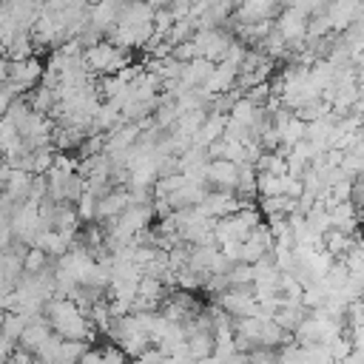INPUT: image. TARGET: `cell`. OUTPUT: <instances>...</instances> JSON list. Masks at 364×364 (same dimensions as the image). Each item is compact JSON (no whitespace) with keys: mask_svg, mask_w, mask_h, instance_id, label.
I'll use <instances>...</instances> for the list:
<instances>
[{"mask_svg":"<svg viewBox=\"0 0 364 364\" xmlns=\"http://www.w3.org/2000/svg\"><path fill=\"white\" fill-rule=\"evenodd\" d=\"M43 316H46V321L51 324V330H54L60 338H80V341H85V338H91L94 330H97V327L88 321V316H85L71 299H65V296L48 299L46 307H43Z\"/></svg>","mask_w":364,"mask_h":364,"instance_id":"obj_1","label":"cell"},{"mask_svg":"<svg viewBox=\"0 0 364 364\" xmlns=\"http://www.w3.org/2000/svg\"><path fill=\"white\" fill-rule=\"evenodd\" d=\"M131 57H128V48H119L108 40H97L91 46L82 48V65L88 74H117L122 65H128Z\"/></svg>","mask_w":364,"mask_h":364,"instance_id":"obj_2","label":"cell"},{"mask_svg":"<svg viewBox=\"0 0 364 364\" xmlns=\"http://www.w3.org/2000/svg\"><path fill=\"white\" fill-rule=\"evenodd\" d=\"M307 20H310V14H304L301 9H296V6H287L279 17H276V31L284 37V43H287V48H301L304 46V37H307Z\"/></svg>","mask_w":364,"mask_h":364,"instance_id":"obj_3","label":"cell"},{"mask_svg":"<svg viewBox=\"0 0 364 364\" xmlns=\"http://www.w3.org/2000/svg\"><path fill=\"white\" fill-rule=\"evenodd\" d=\"M193 46H196V57H205L210 63H222L228 54V46L233 43L225 31L219 28H196L193 31Z\"/></svg>","mask_w":364,"mask_h":364,"instance_id":"obj_4","label":"cell"},{"mask_svg":"<svg viewBox=\"0 0 364 364\" xmlns=\"http://www.w3.org/2000/svg\"><path fill=\"white\" fill-rule=\"evenodd\" d=\"M40 77H43V60H37L34 54L26 60H9V82L17 97L23 91H31L40 82Z\"/></svg>","mask_w":364,"mask_h":364,"instance_id":"obj_5","label":"cell"},{"mask_svg":"<svg viewBox=\"0 0 364 364\" xmlns=\"http://www.w3.org/2000/svg\"><path fill=\"white\" fill-rule=\"evenodd\" d=\"M216 304H219L225 313H230L233 318H239V316H256V313H259L253 287H228L225 293L216 296Z\"/></svg>","mask_w":364,"mask_h":364,"instance_id":"obj_6","label":"cell"},{"mask_svg":"<svg viewBox=\"0 0 364 364\" xmlns=\"http://www.w3.org/2000/svg\"><path fill=\"white\" fill-rule=\"evenodd\" d=\"M239 208H242L239 196H236L233 191H219V188L208 191V193H205V199L199 202V210H202L205 216H210V219L230 216V213H236Z\"/></svg>","mask_w":364,"mask_h":364,"instance_id":"obj_7","label":"cell"},{"mask_svg":"<svg viewBox=\"0 0 364 364\" xmlns=\"http://www.w3.org/2000/svg\"><path fill=\"white\" fill-rule=\"evenodd\" d=\"M236 77H239V68L222 60V63H216V65H213L210 77H208V80L199 85V94H202V97H216V94H225V91H230V88L236 85Z\"/></svg>","mask_w":364,"mask_h":364,"instance_id":"obj_8","label":"cell"},{"mask_svg":"<svg viewBox=\"0 0 364 364\" xmlns=\"http://www.w3.org/2000/svg\"><path fill=\"white\" fill-rule=\"evenodd\" d=\"M205 179H208V185H213L219 191H233L239 182V165L230 159H208Z\"/></svg>","mask_w":364,"mask_h":364,"instance_id":"obj_9","label":"cell"},{"mask_svg":"<svg viewBox=\"0 0 364 364\" xmlns=\"http://www.w3.org/2000/svg\"><path fill=\"white\" fill-rule=\"evenodd\" d=\"M128 205H131V193H128V188H111L105 196L97 199V222L105 225V222L117 219Z\"/></svg>","mask_w":364,"mask_h":364,"instance_id":"obj_10","label":"cell"},{"mask_svg":"<svg viewBox=\"0 0 364 364\" xmlns=\"http://www.w3.org/2000/svg\"><path fill=\"white\" fill-rule=\"evenodd\" d=\"M327 213H330V225H333V228H338V230H344V233H355V230H358V225H361L358 205H353L350 199L330 205V208H327Z\"/></svg>","mask_w":364,"mask_h":364,"instance_id":"obj_11","label":"cell"},{"mask_svg":"<svg viewBox=\"0 0 364 364\" xmlns=\"http://www.w3.org/2000/svg\"><path fill=\"white\" fill-rule=\"evenodd\" d=\"M279 0H242L236 9L233 23H256V20H270L276 11Z\"/></svg>","mask_w":364,"mask_h":364,"instance_id":"obj_12","label":"cell"},{"mask_svg":"<svg viewBox=\"0 0 364 364\" xmlns=\"http://www.w3.org/2000/svg\"><path fill=\"white\" fill-rule=\"evenodd\" d=\"M225 125H228V114H219V111H208L205 122H202V125H199V131L193 134V145H202V148H208L210 142L222 139V134H225Z\"/></svg>","mask_w":364,"mask_h":364,"instance_id":"obj_13","label":"cell"},{"mask_svg":"<svg viewBox=\"0 0 364 364\" xmlns=\"http://www.w3.org/2000/svg\"><path fill=\"white\" fill-rule=\"evenodd\" d=\"M71 236L68 233H63V230H54V228H46V230H40L37 233V239H34V247H40V250H46L48 256H54V259H60L68 247H71Z\"/></svg>","mask_w":364,"mask_h":364,"instance_id":"obj_14","label":"cell"},{"mask_svg":"<svg viewBox=\"0 0 364 364\" xmlns=\"http://www.w3.org/2000/svg\"><path fill=\"white\" fill-rule=\"evenodd\" d=\"M353 245H355V233H344V230H338V228H330V230L321 233V247H324L333 259H341Z\"/></svg>","mask_w":364,"mask_h":364,"instance_id":"obj_15","label":"cell"},{"mask_svg":"<svg viewBox=\"0 0 364 364\" xmlns=\"http://www.w3.org/2000/svg\"><path fill=\"white\" fill-rule=\"evenodd\" d=\"M136 296H142V299H148V301H154V304H162V301L171 296V287H168L162 279H156V276H151V273H142V279H139V284H136Z\"/></svg>","mask_w":364,"mask_h":364,"instance_id":"obj_16","label":"cell"},{"mask_svg":"<svg viewBox=\"0 0 364 364\" xmlns=\"http://www.w3.org/2000/svg\"><path fill=\"white\" fill-rule=\"evenodd\" d=\"M310 310L304 307V304H284V301H279V310L270 316L282 330H287V333H293L299 324H301V318L307 316Z\"/></svg>","mask_w":364,"mask_h":364,"instance_id":"obj_17","label":"cell"},{"mask_svg":"<svg viewBox=\"0 0 364 364\" xmlns=\"http://www.w3.org/2000/svg\"><path fill=\"white\" fill-rule=\"evenodd\" d=\"M28 105H31V111H37V114H51L54 105H57V91L48 88V85H43V82H37V85L28 91Z\"/></svg>","mask_w":364,"mask_h":364,"instance_id":"obj_18","label":"cell"},{"mask_svg":"<svg viewBox=\"0 0 364 364\" xmlns=\"http://www.w3.org/2000/svg\"><path fill=\"white\" fill-rule=\"evenodd\" d=\"M185 344H188V355L191 358H205V355H213V333L210 330H196V333H191L188 338H185Z\"/></svg>","mask_w":364,"mask_h":364,"instance_id":"obj_19","label":"cell"},{"mask_svg":"<svg viewBox=\"0 0 364 364\" xmlns=\"http://www.w3.org/2000/svg\"><path fill=\"white\" fill-rule=\"evenodd\" d=\"M26 324H28V316H26V313H9V310H3V316H0V333H3L9 341H14V344H17V338L23 336Z\"/></svg>","mask_w":364,"mask_h":364,"instance_id":"obj_20","label":"cell"},{"mask_svg":"<svg viewBox=\"0 0 364 364\" xmlns=\"http://www.w3.org/2000/svg\"><path fill=\"white\" fill-rule=\"evenodd\" d=\"M48 253L46 250H40V247H26V253H23V273H43L46 267H48Z\"/></svg>","mask_w":364,"mask_h":364,"instance_id":"obj_21","label":"cell"},{"mask_svg":"<svg viewBox=\"0 0 364 364\" xmlns=\"http://www.w3.org/2000/svg\"><path fill=\"white\" fill-rule=\"evenodd\" d=\"M230 287H253V264L247 262H233L228 270Z\"/></svg>","mask_w":364,"mask_h":364,"instance_id":"obj_22","label":"cell"},{"mask_svg":"<svg viewBox=\"0 0 364 364\" xmlns=\"http://www.w3.org/2000/svg\"><path fill=\"white\" fill-rule=\"evenodd\" d=\"M85 350H88L85 341H80V338H63V344H60V364H77Z\"/></svg>","mask_w":364,"mask_h":364,"instance_id":"obj_23","label":"cell"},{"mask_svg":"<svg viewBox=\"0 0 364 364\" xmlns=\"http://www.w3.org/2000/svg\"><path fill=\"white\" fill-rule=\"evenodd\" d=\"M74 210H77L80 222H97V196L91 191H82L80 199L74 202Z\"/></svg>","mask_w":364,"mask_h":364,"instance_id":"obj_24","label":"cell"},{"mask_svg":"<svg viewBox=\"0 0 364 364\" xmlns=\"http://www.w3.org/2000/svg\"><path fill=\"white\" fill-rule=\"evenodd\" d=\"M51 162H54V151H51L48 145L31 151V173H34V176H46L48 168H51Z\"/></svg>","mask_w":364,"mask_h":364,"instance_id":"obj_25","label":"cell"},{"mask_svg":"<svg viewBox=\"0 0 364 364\" xmlns=\"http://www.w3.org/2000/svg\"><path fill=\"white\" fill-rule=\"evenodd\" d=\"M131 361H134V364H165V353L151 344L148 350H142V353H139L136 358H131Z\"/></svg>","mask_w":364,"mask_h":364,"instance_id":"obj_26","label":"cell"},{"mask_svg":"<svg viewBox=\"0 0 364 364\" xmlns=\"http://www.w3.org/2000/svg\"><path fill=\"white\" fill-rule=\"evenodd\" d=\"M77 364H102V347H88Z\"/></svg>","mask_w":364,"mask_h":364,"instance_id":"obj_27","label":"cell"},{"mask_svg":"<svg viewBox=\"0 0 364 364\" xmlns=\"http://www.w3.org/2000/svg\"><path fill=\"white\" fill-rule=\"evenodd\" d=\"M11 350H14V341H9L3 333H0V364H6L11 358Z\"/></svg>","mask_w":364,"mask_h":364,"instance_id":"obj_28","label":"cell"},{"mask_svg":"<svg viewBox=\"0 0 364 364\" xmlns=\"http://www.w3.org/2000/svg\"><path fill=\"white\" fill-rule=\"evenodd\" d=\"M239 3H242V0H233V6H239Z\"/></svg>","mask_w":364,"mask_h":364,"instance_id":"obj_29","label":"cell"},{"mask_svg":"<svg viewBox=\"0 0 364 364\" xmlns=\"http://www.w3.org/2000/svg\"><path fill=\"white\" fill-rule=\"evenodd\" d=\"M0 159H3V148H0Z\"/></svg>","mask_w":364,"mask_h":364,"instance_id":"obj_30","label":"cell"}]
</instances>
